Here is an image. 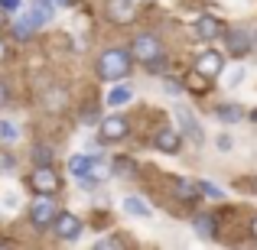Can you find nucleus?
<instances>
[{"label": "nucleus", "mask_w": 257, "mask_h": 250, "mask_svg": "<svg viewBox=\"0 0 257 250\" xmlns=\"http://www.w3.org/2000/svg\"><path fill=\"white\" fill-rule=\"evenodd\" d=\"M127 137V120L120 117V114H111V117H104L98 124V140L101 143H117V140Z\"/></svg>", "instance_id": "0eeeda50"}, {"label": "nucleus", "mask_w": 257, "mask_h": 250, "mask_svg": "<svg viewBox=\"0 0 257 250\" xmlns=\"http://www.w3.org/2000/svg\"><path fill=\"white\" fill-rule=\"evenodd\" d=\"M176 127H179L182 137H189L195 146H202V127H199V120H195V114L189 111V107L176 104Z\"/></svg>", "instance_id": "423d86ee"}, {"label": "nucleus", "mask_w": 257, "mask_h": 250, "mask_svg": "<svg viewBox=\"0 0 257 250\" xmlns=\"http://www.w3.org/2000/svg\"><path fill=\"white\" fill-rule=\"evenodd\" d=\"M134 13V0H111V17L114 20H120V17H131Z\"/></svg>", "instance_id": "aec40b11"}, {"label": "nucleus", "mask_w": 257, "mask_h": 250, "mask_svg": "<svg viewBox=\"0 0 257 250\" xmlns=\"http://www.w3.org/2000/svg\"><path fill=\"white\" fill-rule=\"evenodd\" d=\"M254 195H257V179H254Z\"/></svg>", "instance_id": "c9c22d12"}, {"label": "nucleus", "mask_w": 257, "mask_h": 250, "mask_svg": "<svg viewBox=\"0 0 257 250\" xmlns=\"http://www.w3.org/2000/svg\"><path fill=\"white\" fill-rule=\"evenodd\" d=\"M153 146H157L160 153H170V156H176V153L182 150V133H179V127H160L157 137H153Z\"/></svg>", "instance_id": "1a4fd4ad"}, {"label": "nucleus", "mask_w": 257, "mask_h": 250, "mask_svg": "<svg viewBox=\"0 0 257 250\" xmlns=\"http://www.w3.org/2000/svg\"><path fill=\"white\" fill-rule=\"evenodd\" d=\"M78 185H82V188H98V185H101V179L94 175V169H91V172L78 175Z\"/></svg>", "instance_id": "393cba45"}, {"label": "nucleus", "mask_w": 257, "mask_h": 250, "mask_svg": "<svg viewBox=\"0 0 257 250\" xmlns=\"http://www.w3.org/2000/svg\"><path fill=\"white\" fill-rule=\"evenodd\" d=\"M33 163H36V166H49L52 163V150H49V146H43V143L33 146Z\"/></svg>", "instance_id": "412c9836"}, {"label": "nucleus", "mask_w": 257, "mask_h": 250, "mask_svg": "<svg viewBox=\"0 0 257 250\" xmlns=\"http://www.w3.org/2000/svg\"><path fill=\"white\" fill-rule=\"evenodd\" d=\"M199 195H208V198H221L225 192H221L218 185H212V182H205V179H202V182H199Z\"/></svg>", "instance_id": "5701e85b"}, {"label": "nucleus", "mask_w": 257, "mask_h": 250, "mask_svg": "<svg viewBox=\"0 0 257 250\" xmlns=\"http://www.w3.org/2000/svg\"><path fill=\"white\" fill-rule=\"evenodd\" d=\"M111 169H114V175H117V179H120V175L127 179V175L137 172V163H134V159H127V156H117V159L111 163Z\"/></svg>", "instance_id": "a211bd4d"}, {"label": "nucleus", "mask_w": 257, "mask_h": 250, "mask_svg": "<svg viewBox=\"0 0 257 250\" xmlns=\"http://www.w3.org/2000/svg\"><path fill=\"white\" fill-rule=\"evenodd\" d=\"M251 234H254V240H257V214L251 218Z\"/></svg>", "instance_id": "2f4dec72"}, {"label": "nucleus", "mask_w": 257, "mask_h": 250, "mask_svg": "<svg viewBox=\"0 0 257 250\" xmlns=\"http://www.w3.org/2000/svg\"><path fill=\"white\" fill-rule=\"evenodd\" d=\"M221 69H225V56H221V52H215V49H202V56L195 59V72H199V75H205V78L221 75Z\"/></svg>", "instance_id": "9d476101"}, {"label": "nucleus", "mask_w": 257, "mask_h": 250, "mask_svg": "<svg viewBox=\"0 0 257 250\" xmlns=\"http://www.w3.org/2000/svg\"><path fill=\"white\" fill-rule=\"evenodd\" d=\"M176 195H179V198H195V195H199V182L176 179Z\"/></svg>", "instance_id": "6ab92c4d"}, {"label": "nucleus", "mask_w": 257, "mask_h": 250, "mask_svg": "<svg viewBox=\"0 0 257 250\" xmlns=\"http://www.w3.org/2000/svg\"><path fill=\"white\" fill-rule=\"evenodd\" d=\"M221 39H225V49L228 56L234 59H244L247 52L254 49V36L247 30H241V26H231V30H221Z\"/></svg>", "instance_id": "7ed1b4c3"}, {"label": "nucleus", "mask_w": 257, "mask_h": 250, "mask_svg": "<svg viewBox=\"0 0 257 250\" xmlns=\"http://www.w3.org/2000/svg\"><path fill=\"white\" fill-rule=\"evenodd\" d=\"M131 56L137 59V62L150 65V62H157V59H163V43H160L157 33H140L131 43Z\"/></svg>", "instance_id": "f03ea898"}, {"label": "nucleus", "mask_w": 257, "mask_h": 250, "mask_svg": "<svg viewBox=\"0 0 257 250\" xmlns=\"http://www.w3.org/2000/svg\"><path fill=\"white\" fill-rule=\"evenodd\" d=\"M215 231H218V224H215L212 214H199V218H195V234H199V237L212 240V237H215Z\"/></svg>", "instance_id": "f3484780"}, {"label": "nucleus", "mask_w": 257, "mask_h": 250, "mask_svg": "<svg viewBox=\"0 0 257 250\" xmlns=\"http://www.w3.org/2000/svg\"><path fill=\"white\" fill-rule=\"evenodd\" d=\"M13 166V159L10 156H0V169H10Z\"/></svg>", "instance_id": "c756f323"}, {"label": "nucleus", "mask_w": 257, "mask_h": 250, "mask_svg": "<svg viewBox=\"0 0 257 250\" xmlns=\"http://www.w3.org/2000/svg\"><path fill=\"white\" fill-rule=\"evenodd\" d=\"M124 211L134 214V218H150V205L144 198H137V195H127L124 198Z\"/></svg>", "instance_id": "4468645a"}, {"label": "nucleus", "mask_w": 257, "mask_h": 250, "mask_svg": "<svg viewBox=\"0 0 257 250\" xmlns=\"http://www.w3.org/2000/svg\"><path fill=\"white\" fill-rule=\"evenodd\" d=\"M0 104H7V85L0 82Z\"/></svg>", "instance_id": "7c9ffc66"}, {"label": "nucleus", "mask_w": 257, "mask_h": 250, "mask_svg": "<svg viewBox=\"0 0 257 250\" xmlns=\"http://www.w3.org/2000/svg\"><path fill=\"white\" fill-rule=\"evenodd\" d=\"M56 214H59V205L52 201V195H39L30 205V221L36 227H49L52 221H56Z\"/></svg>", "instance_id": "20e7f679"}, {"label": "nucleus", "mask_w": 257, "mask_h": 250, "mask_svg": "<svg viewBox=\"0 0 257 250\" xmlns=\"http://www.w3.org/2000/svg\"><path fill=\"white\" fill-rule=\"evenodd\" d=\"M131 98H134L131 85H114L111 91H107V104H111V107H124Z\"/></svg>", "instance_id": "2eb2a0df"}, {"label": "nucleus", "mask_w": 257, "mask_h": 250, "mask_svg": "<svg viewBox=\"0 0 257 250\" xmlns=\"http://www.w3.org/2000/svg\"><path fill=\"white\" fill-rule=\"evenodd\" d=\"M101 163H104V156H101V153H91V156H72L69 159V172L75 175H85V172H91V169H98Z\"/></svg>", "instance_id": "f8f14e48"}, {"label": "nucleus", "mask_w": 257, "mask_h": 250, "mask_svg": "<svg viewBox=\"0 0 257 250\" xmlns=\"http://www.w3.org/2000/svg\"><path fill=\"white\" fill-rule=\"evenodd\" d=\"M195 36L205 39V43H212L215 36H221V23L215 17H199L195 20Z\"/></svg>", "instance_id": "ddd939ff"}, {"label": "nucleus", "mask_w": 257, "mask_h": 250, "mask_svg": "<svg viewBox=\"0 0 257 250\" xmlns=\"http://www.w3.org/2000/svg\"><path fill=\"white\" fill-rule=\"evenodd\" d=\"M36 30H39V23H36V17H33V13H23V17H17V20L10 23L13 39H20V43H26V39H30Z\"/></svg>", "instance_id": "9b49d317"}, {"label": "nucleus", "mask_w": 257, "mask_h": 250, "mask_svg": "<svg viewBox=\"0 0 257 250\" xmlns=\"http://www.w3.org/2000/svg\"><path fill=\"white\" fill-rule=\"evenodd\" d=\"M0 26H4V10H0Z\"/></svg>", "instance_id": "f704fd0d"}, {"label": "nucleus", "mask_w": 257, "mask_h": 250, "mask_svg": "<svg viewBox=\"0 0 257 250\" xmlns=\"http://www.w3.org/2000/svg\"><path fill=\"white\" fill-rule=\"evenodd\" d=\"M17 137H20V130H17V127H13L10 120H0V140H4V143H13Z\"/></svg>", "instance_id": "4be33fe9"}, {"label": "nucleus", "mask_w": 257, "mask_h": 250, "mask_svg": "<svg viewBox=\"0 0 257 250\" xmlns=\"http://www.w3.org/2000/svg\"><path fill=\"white\" fill-rule=\"evenodd\" d=\"M7 59V46H4V39H0V62Z\"/></svg>", "instance_id": "473e14b6"}, {"label": "nucleus", "mask_w": 257, "mask_h": 250, "mask_svg": "<svg viewBox=\"0 0 257 250\" xmlns=\"http://www.w3.org/2000/svg\"><path fill=\"white\" fill-rule=\"evenodd\" d=\"M56 4H59V7H69V4H72V0H56Z\"/></svg>", "instance_id": "72a5a7b5"}, {"label": "nucleus", "mask_w": 257, "mask_h": 250, "mask_svg": "<svg viewBox=\"0 0 257 250\" xmlns=\"http://www.w3.org/2000/svg\"><path fill=\"white\" fill-rule=\"evenodd\" d=\"M0 10H7V13H10V10H20V0H0Z\"/></svg>", "instance_id": "cd10ccee"}, {"label": "nucleus", "mask_w": 257, "mask_h": 250, "mask_svg": "<svg viewBox=\"0 0 257 250\" xmlns=\"http://www.w3.org/2000/svg\"><path fill=\"white\" fill-rule=\"evenodd\" d=\"M215 117H218L221 124H238V120L244 117V111H241L238 104H221V107H215Z\"/></svg>", "instance_id": "dca6fc26"}, {"label": "nucleus", "mask_w": 257, "mask_h": 250, "mask_svg": "<svg viewBox=\"0 0 257 250\" xmlns=\"http://www.w3.org/2000/svg\"><path fill=\"white\" fill-rule=\"evenodd\" d=\"M30 188H33V192H39V195H52L59 188V175L52 172L49 166H36V169H33V175H30Z\"/></svg>", "instance_id": "6e6552de"}, {"label": "nucleus", "mask_w": 257, "mask_h": 250, "mask_svg": "<svg viewBox=\"0 0 257 250\" xmlns=\"http://www.w3.org/2000/svg\"><path fill=\"white\" fill-rule=\"evenodd\" d=\"M215 146H218V150H221V153H228V150H231V146H234V143H231V137H228V133H221V137H218V140H215Z\"/></svg>", "instance_id": "bb28decb"}, {"label": "nucleus", "mask_w": 257, "mask_h": 250, "mask_svg": "<svg viewBox=\"0 0 257 250\" xmlns=\"http://www.w3.org/2000/svg\"><path fill=\"white\" fill-rule=\"evenodd\" d=\"M166 91H170V94H179L182 85H179V82H166Z\"/></svg>", "instance_id": "c85d7f7f"}, {"label": "nucleus", "mask_w": 257, "mask_h": 250, "mask_svg": "<svg viewBox=\"0 0 257 250\" xmlns=\"http://www.w3.org/2000/svg\"><path fill=\"white\" fill-rule=\"evenodd\" d=\"M49 227L56 231L59 240H78V234H82V218L72 214V211H59Z\"/></svg>", "instance_id": "39448f33"}, {"label": "nucleus", "mask_w": 257, "mask_h": 250, "mask_svg": "<svg viewBox=\"0 0 257 250\" xmlns=\"http://www.w3.org/2000/svg\"><path fill=\"white\" fill-rule=\"evenodd\" d=\"M244 75H247L244 69H234V72H231V78H228V88H238L241 82H244Z\"/></svg>", "instance_id": "a878e982"}, {"label": "nucleus", "mask_w": 257, "mask_h": 250, "mask_svg": "<svg viewBox=\"0 0 257 250\" xmlns=\"http://www.w3.org/2000/svg\"><path fill=\"white\" fill-rule=\"evenodd\" d=\"M131 65H134L131 49L111 46V49H104L98 56V78H104V82H124L131 75Z\"/></svg>", "instance_id": "f257e3e1"}, {"label": "nucleus", "mask_w": 257, "mask_h": 250, "mask_svg": "<svg viewBox=\"0 0 257 250\" xmlns=\"http://www.w3.org/2000/svg\"><path fill=\"white\" fill-rule=\"evenodd\" d=\"M189 88H192V91H205L208 88V78L205 75H199V72H195V75H189V82H186Z\"/></svg>", "instance_id": "b1692460"}]
</instances>
